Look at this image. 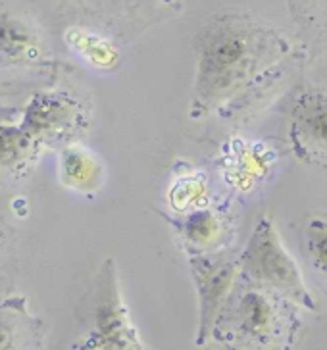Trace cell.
<instances>
[{"label": "cell", "mask_w": 327, "mask_h": 350, "mask_svg": "<svg viewBox=\"0 0 327 350\" xmlns=\"http://www.w3.org/2000/svg\"><path fill=\"white\" fill-rule=\"evenodd\" d=\"M285 4L304 49L312 54L327 52V0H285Z\"/></svg>", "instance_id": "6"}, {"label": "cell", "mask_w": 327, "mask_h": 350, "mask_svg": "<svg viewBox=\"0 0 327 350\" xmlns=\"http://www.w3.org/2000/svg\"><path fill=\"white\" fill-rule=\"evenodd\" d=\"M0 350H20L14 325L2 318H0Z\"/></svg>", "instance_id": "12"}, {"label": "cell", "mask_w": 327, "mask_h": 350, "mask_svg": "<svg viewBox=\"0 0 327 350\" xmlns=\"http://www.w3.org/2000/svg\"><path fill=\"white\" fill-rule=\"evenodd\" d=\"M194 116H229L266 96L298 58L276 25L245 10L212 16L194 41Z\"/></svg>", "instance_id": "1"}, {"label": "cell", "mask_w": 327, "mask_h": 350, "mask_svg": "<svg viewBox=\"0 0 327 350\" xmlns=\"http://www.w3.org/2000/svg\"><path fill=\"white\" fill-rule=\"evenodd\" d=\"M25 148V139L20 131L2 129L0 131V164L16 160Z\"/></svg>", "instance_id": "10"}, {"label": "cell", "mask_w": 327, "mask_h": 350, "mask_svg": "<svg viewBox=\"0 0 327 350\" xmlns=\"http://www.w3.org/2000/svg\"><path fill=\"white\" fill-rule=\"evenodd\" d=\"M291 146L298 160L327 162V93L316 87H302L291 106Z\"/></svg>", "instance_id": "5"}, {"label": "cell", "mask_w": 327, "mask_h": 350, "mask_svg": "<svg viewBox=\"0 0 327 350\" xmlns=\"http://www.w3.org/2000/svg\"><path fill=\"white\" fill-rule=\"evenodd\" d=\"M300 306L237 273L212 337L229 350H291L302 327Z\"/></svg>", "instance_id": "2"}, {"label": "cell", "mask_w": 327, "mask_h": 350, "mask_svg": "<svg viewBox=\"0 0 327 350\" xmlns=\"http://www.w3.org/2000/svg\"><path fill=\"white\" fill-rule=\"evenodd\" d=\"M210 226H214V217L210 214H196L194 217H191L189 221V231H187V237L193 241L194 245H200L205 247L208 245L212 237H214L215 231H210Z\"/></svg>", "instance_id": "11"}, {"label": "cell", "mask_w": 327, "mask_h": 350, "mask_svg": "<svg viewBox=\"0 0 327 350\" xmlns=\"http://www.w3.org/2000/svg\"><path fill=\"white\" fill-rule=\"evenodd\" d=\"M239 273L258 285L274 288L300 308L314 312L317 302L308 291L295 258L281 243L274 219L262 216L239 256Z\"/></svg>", "instance_id": "3"}, {"label": "cell", "mask_w": 327, "mask_h": 350, "mask_svg": "<svg viewBox=\"0 0 327 350\" xmlns=\"http://www.w3.org/2000/svg\"><path fill=\"white\" fill-rule=\"evenodd\" d=\"M191 273L198 295V331L196 345L202 347L212 337L214 321L224 306L239 273V258L224 252L191 256Z\"/></svg>", "instance_id": "4"}, {"label": "cell", "mask_w": 327, "mask_h": 350, "mask_svg": "<svg viewBox=\"0 0 327 350\" xmlns=\"http://www.w3.org/2000/svg\"><path fill=\"white\" fill-rule=\"evenodd\" d=\"M0 51L14 58L39 54V41L27 23L12 16H0Z\"/></svg>", "instance_id": "7"}, {"label": "cell", "mask_w": 327, "mask_h": 350, "mask_svg": "<svg viewBox=\"0 0 327 350\" xmlns=\"http://www.w3.org/2000/svg\"><path fill=\"white\" fill-rule=\"evenodd\" d=\"M62 174L68 185L81 189V187L91 185L94 177L99 175V170L91 154L73 146V148H68L62 156Z\"/></svg>", "instance_id": "9"}, {"label": "cell", "mask_w": 327, "mask_h": 350, "mask_svg": "<svg viewBox=\"0 0 327 350\" xmlns=\"http://www.w3.org/2000/svg\"><path fill=\"white\" fill-rule=\"evenodd\" d=\"M304 250L312 273L327 291V217L308 219L304 227Z\"/></svg>", "instance_id": "8"}]
</instances>
